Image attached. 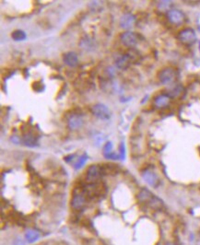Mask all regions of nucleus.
Instances as JSON below:
<instances>
[{"instance_id": "nucleus-1", "label": "nucleus", "mask_w": 200, "mask_h": 245, "mask_svg": "<svg viewBox=\"0 0 200 245\" xmlns=\"http://www.w3.org/2000/svg\"><path fill=\"white\" fill-rule=\"evenodd\" d=\"M83 188V193L86 196V199L90 200H98L104 196L105 187L101 183H92L86 185Z\"/></svg>"}, {"instance_id": "nucleus-2", "label": "nucleus", "mask_w": 200, "mask_h": 245, "mask_svg": "<svg viewBox=\"0 0 200 245\" xmlns=\"http://www.w3.org/2000/svg\"><path fill=\"white\" fill-rule=\"evenodd\" d=\"M138 201L141 204H144L151 208L154 209H159L162 207V200H160L158 197L154 196L149 190L147 189H142L138 196Z\"/></svg>"}, {"instance_id": "nucleus-3", "label": "nucleus", "mask_w": 200, "mask_h": 245, "mask_svg": "<svg viewBox=\"0 0 200 245\" xmlns=\"http://www.w3.org/2000/svg\"><path fill=\"white\" fill-rule=\"evenodd\" d=\"M179 72L174 67H165L162 69L158 75L159 80L164 85H172L178 79Z\"/></svg>"}, {"instance_id": "nucleus-4", "label": "nucleus", "mask_w": 200, "mask_h": 245, "mask_svg": "<svg viewBox=\"0 0 200 245\" xmlns=\"http://www.w3.org/2000/svg\"><path fill=\"white\" fill-rule=\"evenodd\" d=\"M178 39L179 41L185 44V45H192L196 42L197 41V34L195 32V30L191 28H186L184 30H182L179 33H178Z\"/></svg>"}, {"instance_id": "nucleus-5", "label": "nucleus", "mask_w": 200, "mask_h": 245, "mask_svg": "<svg viewBox=\"0 0 200 245\" xmlns=\"http://www.w3.org/2000/svg\"><path fill=\"white\" fill-rule=\"evenodd\" d=\"M120 41L125 46L132 48L138 43L139 35L133 31H125L120 35Z\"/></svg>"}, {"instance_id": "nucleus-6", "label": "nucleus", "mask_w": 200, "mask_h": 245, "mask_svg": "<svg viewBox=\"0 0 200 245\" xmlns=\"http://www.w3.org/2000/svg\"><path fill=\"white\" fill-rule=\"evenodd\" d=\"M86 203V196L83 193V188L79 187L74 191L71 205L75 209H81Z\"/></svg>"}, {"instance_id": "nucleus-7", "label": "nucleus", "mask_w": 200, "mask_h": 245, "mask_svg": "<svg viewBox=\"0 0 200 245\" xmlns=\"http://www.w3.org/2000/svg\"><path fill=\"white\" fill-rule=\"evenodd\" d=\"M91 113L93 115H95L97 118L102 120H108L111 117V113L108 107L102 103H98L92 106Z\"/></svg>"}, {"instance_id": "nucleus-8", "label": "nucleus", "mask_w": 200, "mask_h": 245, "mask_svg": "<svg viewBox=\"0 0 200 245\" xmlns=\"http://www.w3.org/2000/svg\"><path fill=\"white\" fill-rule=\"evenodd\" d=\"M167 18L174 25H181L184 23L186 16L179 9H170L167 12Z\"/></svg>"}, {"instance_id": "nucleus-9", "label": "nucleus", "mask_w": 200, "mask_h": 245, "mask_svg": "<svg viewBox=\"0 0 200 245\" xmlns=\"http://www.w3.org/2000/svg\"><path fill=\"white\" fill-rule=\"evenodd\" d=\"M83 117L79 113H72L67 118V125L70 129L76 130L83 125Z\"/></svg>"}, {"instance_id": "nucleus-10", "label": "nucleus", "mask_w": 200, "mask_h": 245, "mask_svg": "<svg viewBox=\"0 0 200 245\" xmlns=\"http://www.w3.org/2000/svg\"><path fill=\"white\" fill-rule=\"evenodd\" d=\"M142 177H143L144 181H145L148 184H150V185H151V186H153V187H158V185H159L160 183H161L160 178H159V176L156 174V172H154L153 171L149 170V169L145 170V171L142 172Z\"/></svg>"}, {"instance_id": "nucleus-11", "label": "nucleus", "mask_w": 200, "mask_h": 245, "mask_svg": "<svg viewBox=\"0 0 200 245\" xmlns=\"http://www.w3.org/2000/svg\"><path fill=\"white\" fill-rule=\"evenodd\" d=\"M171 97L167 93H162L155 97L154 99V105L159 109H164L170 104Z\"/></svg>"}, {"instance_id": "nucleus-12", "label": "nucleus", "mask_w": 200, "mask_h": 245, "mask_svg": "<svg viewBox=\"0 0 200 245\" xmlns=\"http://www.w3.org/2000/svg\"><path fill=\"white\" fill-rule=\"evenodd\" d=\"M133 61H134V60H133L132 56L130 55V53H129V52H128V53H126V54H123V55L119 56L118 59H117L116 62H115V65H116V66H117L118 68H120V69H126V68L131 65V63H132Z\"/></svg>"}, {"instance_id": "nucleus-13", "label": "nucleus", "mask_w": 200, "mask_h": 245, "mask_svg": "<svg viewBox=\"0 0 200 245\" xmlns=\"http://www.w3.org/2000/svg\"><path fill=\"white\" fill-rule=\"evenodd\" d=\"M102 175L101 167L99 165H91L87 171V179L90 182H94Z\"/></svg>"}, {"instance_id": "nucleus-14", "label": "nucleus", "mask_w": 200, "mask_h": 245, "mask_svg": "<svg viewBox=\"0 0 200 245\" xmlns=\"http://www.w3.org/2000/svg\"><path fill=\"white\" fill-rule=\"evenodd\" d=\"M135 21H136L135 16L130 13H127L123 15L122 18H120V26L123 29H129L134 25Z\"/></svg>"}, {"instance_id": "nucleus-15", "label": "nucleus", "mask_w": 200, "mask_h": 245, "mask_svg": "<svg viewBox=\"0 0 200 245\" xmlns=\"http://www.w3.org/2000/svg\"><path fill=\"white\" fill-rule=\"evenodd\" d=\"M64 62L70 67H75L78 64V55L74 52H67L63 56Z\"/></svg>"}, {"instance_id": "nucleus-16", "label": "nucleus", "mask_w": 200, "mask_h": 245, "mask_svg": "<svg viewBox=\"0 0 200 245\" xmlns=\"http://www.w3.org/2000/svg\"><path fill=\"white\" fill-rule=\"evenodd\" d=\"M37 136L33 132H29L23 137V142L28 147H35L37 146Z\"/></svg>"}, {"instance_id": "nucleus-17", "label": "nucleus", "mask_w": 200, "mask_h": 245, "mask_svg": "<svg viewBox=\"0 0 200 245\" xmlns=\"http://www.w3.org/2000/svg\"><path fill=\"white\" fill-rule=\"evenodd\" d=\"M183 90H184V88L181 85H175V86H174L173 88H171L169 89L167 94L171 98H176V97H179L182 94Z\"/></svg>"}, {"instance_id": "nucleus-18", "label": "nucleus", "mask_w": 200, "mask_h": 245, "mask_svg": "<svg viewBox=\"0 0 200 245\" xmlns=\"http://www.w3.org/2000/svg\"><path fill=\"white\" fill-rule=\"evenodd\" d=\"M25 238L29 243H34L40 238V233L34 230H29L25 233Z\"/></svg>"}, {"instance_id": "nucleus-19", "label": "nucleus", "mask_w": 200, "mask_h": 245, "mask_svg": "<svg viewBox=\"0 0 200 245\" xmlns=\"http://www.w3.org/2000/svg\"><path fill=\"white\" fill-rule=\"evenodd\" d=\"M11 37L15 41H23L26 39V33L21 30H16L12 32Z\"/></svg>"}, {"instance_id": "nucleus-20", "label": "nucleus", "mask_w": 200, "mask_h": 245, "mask_svg": "<svg viewBox=\"0 0 200 245\" xmlns=\"http://www.w3.org/2000/svg\"><path fill=\"white\" fill-rule=\"evenodd\" d=\"M103 154H104V156L106 158H113L114 159L113 156H114V154L112 153V143L111 142H108L104 146V148H103Z\"/></svg>"}, {"instance_id": "nucleus-21", "label": "nucleus", "mask_w": 200, "mask_h": 245, "mask_svg": "<svg viewBox=\"0 0 200 245\" xmlns=\"http://www.w3.org/2000/svg\"><path fill=\"white\" fill-rule=\"evenodd\" d=\"M87 160H88V156H87L86 154H84L83 156L79 157L78 161V162L76 163V165H75V169H79V168H81V167L84 165V163L86 162Z\"/></svg>"}, {"instance_id": "nucleus-22", "label": "nucleus", "mask_w": 200, "mask_h": 245, "mask_svg": "<svg viewBox=\"0 0 200 245\" xmlns=\"http://www.w3.org/2000/svg\"><path fill=\"white\" fill-rule=\"evenodd\" d=\"M171 4H172L171 1H161L159 6H160L161 8H168Z\"/></svg>"}, {"instance_id": "nucleus-23", "label": "nucleus", "mask_w": 200, "mask_h": 245, "mask_svg": "<svg viewBox=\"0 0 200 245\" xmlns=\"http://www.w3.org/2000/svg\"><path fill=\"white\" fill-rule=\"evenodd\" d=\"M166 245H175V244H174V243H167Z\"/></svg>"}]
</instances>
